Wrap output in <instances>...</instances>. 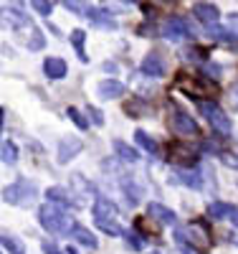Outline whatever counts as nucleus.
Wrapping results in <instances>:
<instances>
[{
	"instance_id": "4",
	"label": "nucleus",
	"mask_w": 238,
	"mask_h": 254,
	"mask_svg": "<svg viewBox=\"0 0 238 254\" xmlns=\"http://www.w3.org/2000/svg\"><path fill=\"white\" fill-rule=\"evenodd\" d=\"M38 221L43 224V229H48L51 234H63V231H69L71 224H69V216L63 206H56V203H46L38 208Z\"/></svg>"
},
{
	"instance_id": "3",
	"label": "nucleus",
	"mask_w": 238,
	"mask_h": 254,
	"mask_svg": "<svg viewBox=\"0 0 238 254\" xmlns=\"http://www.w3.org/2000/svg\"><path fill=\"white\" fill-rule=\"evenodd\" d=\"M3 198H5V203L28 208V206H33L36 198H38V188H36V183L20 178V181H15V183H10V186L3 188Z\"/></svg>"
},
{
	"instance_id": "19",
	"label": "nucleus",
	"mask_w": 238,
	"mask_h": 254,
	"mask_svg": "<svg viewBox=\"0 0 238 254\" xmlns=\"http://www.w3.org/2000/svg\"><path fill=\"white\" fill-rule=\"evenodd\" d=\"M135 140H137V145L142 147V150H147V153H152V155H157L160 153V145L152 140V137H149L147 132H142V130H137L135 132Z\"/></svg>"
},
{
	"instance_id": "5",
	"label": "nucleus",
	"mask_w": 238,
	"mask_h": 254,
	"mask_svg": "<svg viewBox=\"0 0 238 254\" xmlns=\"http://www.w3.org/2000/svg\"><path fill=\"white\" fill-rule=\"evenodd\" d=\"M175 87L178 89H183L188 97H192V99H198V97H203V94H215V84L213 81H208V79H203V76H178V81H175Z\"/></svg>"
},
{
	"instance_id": "10",
	"label": "nucleus",
	"mask_w": 238,
	"mask_h": 254,
	"mask_svg": "<svg viewBox=\"0 0 238 254\" xmlns=\"http://www.w3.org/2000/svg\"><path fill=\"white\" fill-rule=\"evenodd\" d=\"M198 158V147L192 145H172L170 147V160L175 165H192Z\"/></svg>"
},
{
	"instance_id": "39",
	"label": "nucleus",
	"mask_w": 238,
	"mask_h": 254,
	"mask_svg": "<svg viewBox=\"0 0 238 254\" xmlns=\"http://www.w3.org/2000/svg\"><path fill=\"white\" fill-rule=\"evenodd\" d=\"M231 219H233V224H236V226H238V211H236V214H233V216H231Z\"/></svg>"
},
{
	"instance_id": "1",
	"label": "nucleus",
	"mask_w": 238,
	"mask_h": 254,
	"mask_svg": "<svg viewBox=\"0 0 238 254\" xmlns=\"http://www.w3.org/2000/svg\"><path fill=\"white\" fill-rule=\"evenodd\" d=\"M175 242L180 247L183 254H208L213 242L208 237V231L200 226V224H188V226H180L175 231Z\"/></svg>"
},
{
	"instance_id": "2",
	"label": "nucleus",
	"mask_w": 238,
	"mask_h": 254,
	"mask_svg": "<svg viewBox=\"0 0 238 254\" xmlns=\"http://www.w3.org/2000/svg\"><path fill=\"white\" fill-rule=\"evenodd\" d=\"M94 221L99 226V231H104V234L109 237H124V231L119 226V211L114 203H109L106 198H99L94 203Z\"/></svg>"
},
{
	"instance_id": "12",
	"label": "nucleus",
	"mask_w": 238,
	"mask_h": 254,
	"mask_svg": "<svg viewBox=\"0 0 238 254\" xmlns=\"http://www.w3.org/2000/svg\"><path fill=\"white\" fill-rule=\"evenodd\" d=\"M147 214H149V219H155L157 224H167V226H175V224H178L175 211H170V208L162 206V203H149Z\"/></svg>"
},
{
	"instance_id": "22",
	"label": "nucleus",
	"mask_w": 238,
	"mask_h": 254,
	"mask_svg": "<svg viewBox=\"0 0 238 254\" xmlns=\"http://www.w3.org/2000/svg\"><path fill=\"white\" fill-rule=\"evenodd\" d=\"M63 5H66L71 13H76V15H89L92 13V8H89V3L86 0H61Z\"/></svg>"
},
{
	"instance_id": "36",
	"label": "nucleus",
	"mask_w": 238,
	"mask_h": 254,
	"mask_svg": "<svg viewBox=\"0 0 238 254\" xmlns=\"http://www.w3.org/2000/svg\"><path fill=\"white\" fill-rule=\"evenodd\" d=\"M185 59H190V61H203L205 56H198V51H192V49H190V51H185Z\"/></svg>"
},
{
	"instance_id": "7",
	"label": "nucleus",
	"mask_w": 238,
	"mask_h": 254,
	"mask_svg": "<svg viewBox=\"0 0 238 254\" xmlns=\"http://www.w3.org/2000/svg\"><path fill=\"white\" fill-rule=\"evenodd\" d=\"M160 33H162L165 38H170V41H183V38H190V36H192L188 20L180 18V15L167 18L165 23H162V28H160Z\"/></svg>"
},
{
	"instance_id": "38",
	"label": "nucleus",
	"mask_w": 238,
	"mask_h": 254,
	"mask_svg": "<svg viewBox=\"0 0 238 254\" xmlns=\"http://www.w3.org/2000/svg\"><path fill=\"white\" fill-rule=\"evenodd\" d=\"M63 254H76V249L74 247H66V249H63Z\"/></svg>"
},
{
	"instance_id": "20",
	"label": "nucleus",
	"mask_w": 238,
	"mask_h": 254,
	"mask_svg": "<svg viewBox=\"0 0 238 254\" xmlns=\"http://www.w3.org/2000/svg\"><path fill=\"white\" fill-rule=\"evenodd\" d=\"M114 150H117V155H119L122 160H127V163H135V160L140 158V153L135 150V147H129V145L122 142V140H114Z\"/></svg>"
},
{
	"instance_id": "8",
	"label": "nucleus",
	"mask_w": 238,
	"mask_h": 254,
	"mask_svg": "<svg viewBox=\"0 0 238 254\" xmlns=\"http://www.w3.org/2000/svg\"><path fill=\"white\" fill-rule=\"evenodd\" d=\"M170 127H172V132H175V135H188V137L198 135V125H195V120H192L188 112H183V110H175V112H172V117H170Z\"/></svg>"
},
{
	"instance_id": "6",
	"label": "nucleus",
	"mask_w": 238,
	"mask_h": 254,
	"mask_svg": "<svg viewBox=\"0 0 238 254\" xmlns=\"http://www.w3.org/2000/svg\"><path fill=\"white\" fill-rule=\"evenodd\" d=\"M198 110H200V115L205 117V122H210V127H213L215 132H221V135H228V132H231V120H228V115L221 112L218 104H213V102H200Z\"/></svg>"
},
{
	"instance_id": "14",
	"label": "nucleus",
	"mask_w": 238,
	"mask_h": 254,
	"mask_svg": "<svg viewBox=\"0 0 238 254\" xmlns=\"http://www.w3.org/2000/svg\"><path fill=\"white\" fill-rule=\"evenodd\" d=\"M43 74H46L48 79H63L66 76V61L56 59V56L46 59V64H43Z\"/></svg>"
},
{
	"instance_id": "13",
	"label": "nucleus",
	"mask_w": 238,
	"mask_h": 254,
	"mask_svg": "<svg viewBox=\"0 0 238 254\" xmlns=\"http://www.w3.org/2000/svg\"><path fill=\"white\" fill-rule=\"evenodd\" d=\"M192 13H195V18L200 20V23H205V26H213L215 20L221 18L218 8H215L213 3H195L192 5Z\"/></svg>"
},
{
	"instance_id": "9",
	"label": "nucleus",
	"mask_w": 238,
	"mask_h": 254,
	"mask_svg": "<svg viewBox=\"0 0 238 254\" xmlns=\"http://www.w3.org/2000/svg\"><path fill=\"white\" fill-rule=\"evenodd\" d=\"M79 153H81V140H79V137L66 135V137L58 140V150H56V160H58V163H69V160H74V155H79Z\"/></svg>"
},
{
	"instance_id": "21",
	"label": "nucleus",
	"mask_w": 238,
	"mask_h": 254,
	"mask_svg": "<svg viewBox=\"0 0 238 254\" xmlns=\"http://www.w3.org/2000/svg\"><path fill=\"white\" fill-rule=\"evenodd\" d=\"M46 196H48L53 203H61V206H71V203H74V201L69 198V193H66V190H63V188H58V186L48 188V190H46Z\"/></svg>"
},
{
	"instance_id": "26",
	"label": "nucleus",
	"mask_w": 238,
	"mask_h": 254,
	"mask_svg": "<svg viewBox=\"0 0 238 254\" xmlns=\"http://www.w3.org/2000/svg\"><path fill=\"white\" fill-rule=\"evenodd\" d=\"M15 160H18V147H15L10 140H5V142H3V163L13 165Z\"/></svg>"
},
{
	"instance_id": "40",
	"label": "nucleus",
	"mask_w": 238,
	"mask_h": 254,
	"mask_svg": "<svg viewBox=\"0 0 238 254\" xmlns=\"http://www.w3.org/2000/svg\"><path fill=\"white\" fill-rule=\"evenodd\" d=\"M124 3H140V0H124Z\"/></svg>"
},
{
	"instance_id": "31",
	"label": "nucleus",
	"mask_w": 238,
	"mask_h": 254,
	"mask_svg": "<svg viewBox=\"0 0 238 254\" xmlns=\"http://www.w3.org/2000/svg\"><path fill=\"white\" fill-rule=\"evenodd\" d=\"M218 158H221V163H223V165L236 168V171H238V155H233V153H218Z\"/></svg>"
},
{
	"instance_id": "11",
	"label": "nucleus",
	"mask_w": 238,
	"mask_h": 254,
	"mask_svg": "<svg viewBox=\"0 0 238 254\" xmlns=\"http://www.w3.org/2000/svg\"><path fill=\"white\" fill-rule=\"evenodd\" d=\"M142 74H144V76H162V74H165V59H162L157 51L147 54V56L142 59Z\"/></svg>"
},
{
	"instance_id": "37",
	"label": "nucleus",
	"mask_w": 238,
	"mask_h": 254,
	"mask_svg": "<svg viewBox=\"0 0 238 254\" xmlns=\"http://www.w3.org/2000/svg\"><path fill=\"white\" fill-rule=\"evenodd\" d=\"M43 252H46V254H63V252H58L51 242H46V244H43Z\"/></svg>"
},
{
	"instance_id": "30",
	"label": "nucleus",
	"mask_w": 238,
	"mask_h": 254,
	"mask_svg": "<svg viewBox=\"0 0 238 254\" xmlns=\"http://www.w3.org/2000/svg\"><path fill=\"white\" fill-rule=\"evenodd\" d=\"M69 115H71V122H74L76 127H81V130H86V127H89V120H86L79 110H69Z\"/></svg>"
},
{
	"instance_id": "44",
	"label": "nucleus",
	"mask_w": 238,
	"mask_h": 254,
	"mask_svg": "<svg viewBox=\"0 0 238 254\" xmlns=\"http://www.w3.org/2000/svg\"><path fill=\"white\" fill-rule=\"evenodd\" d=\"M236 94H238V89H236Z\"/></svg>"
},
{
	"instance_id": "32",
	"label": "nucleus",
	"mask_w": 238,
	"mask_h": 254,
	"mask_svg": "<svg viewBox=\"0 0 238 254\" xmlns=\"http://www.w3.org/2000/svg\"><path fill=\"white\" fill-rule=\"evenodd\" d=\"M124 110H127V112H137V115H129V117H140V112H144V104H140V102H127Z\"/></svg>"
},
{
	"instance_id": "28",
	"label": "nucleus",
	"mask_w": 238,
	"mask_h": 254,
	"mask_svg": "<svg viewBox=\"0 0 238 254\" xmlns=\"http://www.w3.org/2000/svg\"><path fill=\"white\" fill-rule=\"evenodd\" d=\"M208 36L210 38H215V41H223V44H233V36H228V31H223V28H215V26H208Z\"/></svg>"
},
{
	"instance_id": "25",
	"label": "nucleus",
	"mask_w": 238,
	"mask_h": 254,
	"mask_svg": "<svg viewBox=\"0 0 238 254\" xmlns=\"http://www.w3.org/2000/svg\"><path fill=\"white\" fill-rule=\"evenodd\" d=\"M178 181L185 183V186H190V188H200V186H203V178H200L198 173H190V171L178 173Z\"/></svg>"
},
{
	"instance_id": "29",
	"label": "nucleus",
	"mask_w": 238,
	"mask_h": 254,
	"mask_svg": "<svg viewBox=\"0 0 238 254\" xmlns=\"http://www.w3.org/2000/svg\"><path fill=\"white\" fill-rule=\"evenodd\" d=\"M31 5L38 10V15H51V0H31Z\"/></svg>"
},
{
	"instance_id": "43",
	"label": "nucleus",
	"mask_w": 238,
	"mask_h": 254,
	"mask_svg": "<svg viewBox=\"0 0 238 254\" xmlns=\"http://www.w3.org/2000/svg\"><path fill=\"white\" fill-rule=\"evenodd\" d=\"M236 244H238V239H236Z\"/></svg>"
},
{
	"instance_id": "34",
	"label": "nucleus",
	"mask_w": 238,
	"mask_h": 254,
	"mask_svg": "<svg viewBox=\"0 0 238 254\" xmlns=\"http://www.w3.org/2000/svg\"><path fill=\"white\" fill-rule=\"evenodd\" d=\"M205 71H208V76H213V79H218V76H221V66H215V64H208Z\"/></svg>"
},
{
	"instance_id": "35",
	"label": "nucleus",
	"mask_w": 238,
	"mask_h": 254,
	"mask_svg": "<svg viewBox=\"0 0 238 254\" xmlns=\"http://www.w3.org/2000/svg\"><path fill=\"white\" fill-rule=\"evenodd\" d=\"M86 112H89V115H92V120H94L96 125H101V122H104V117H101V112H96L94 107H86Z\"/></svg>"
},
{
	"instance_id": "27",
	"label": "nucleus",
	"mask_w": 238,
	"mask_h": 254,
	"mask_svg": "<svg viewBox=\"0 0 238 254\" xmlns=\"http://www.w3.org/2000/svg\"><path fill=\"white\" fill-rule=\"evenodd\" d=\"M124 242L132 247V249H144V239H142V234H137V231H124Z\"/></svg>"
},
{
	"instance_id": "17",
	"label": "nucleus",
	"mask_w": 238,
	"mask_h": 254,
	"mask_svg": "<svg viewBox=\"0 0 238 254\" xmlns=\"http://www.w3.org/2000/svg\"><path fill=\"white\" fill-rule=\"evenodd\" d=\"M233 214H236L233 206H231V203H223V201H215V203H210V206H208V216H210V219H215V221L228 219V216H233Z\"/></svg>"
},
{
	"instance_id": "42",
	"label": "nucleus",
	"mask_w": 238,
	"mask_h": 254,
	"mask_svg": "<svg viewBox=\"0 0 238 254\" xmlns=\"http://www.w3.org/2000/svg\"><path fill=\"white\" fill-rule=\"evenodd\" d=\"M152 254H157V252H152Z\"/></svg>"
},
{
	"instance_id": "16",
	"label": "nucleus",
	"mask_w": 238,
	"mask_h": 254,
	"mask_svg": "<svg viewBox=\"0 0 238 254\" xmlns=\"http://www.w3.org/2000/svg\"><path fill=\"white\" fill-rule=\"evenodd\" d=\"M89 20H92L94 26H99V28H114V26H117L114 15H112L109 10H104V8H94V10L89 13Z\"/></svg>"
},
{
	"instance_id": "23",
	"label": "nucleus",
	"mask_w": 238,
	"mask_h": 254,
	"mask_svg": "<svg viewBox=\"0 0 238 254\" xmlns=\"http://www.w3.org/2000/svg\"><path fill=\"white\" fill-rule=\"evenodd\" d=\"M3 247H5L10 254H26V247H23V242H20V239H15V237H10V234H3Z\"/></svg>"
},
{
	"instance_id": "18",
	"label": "nucleus",
	"mask_w": 238,
	"mask_h": 254,
	"mask_svg": "<svg viewBox=\"0 0 238 254\" xmlns=\"http://www.w3.org/2000/svg\"><path fill=\"white\" fill-rule=\"evenodd\" d=\"M71 237L76 239V242H81L84 247H89V249H94L96 247V237L92 234L89 229H84L81 224H76V226H71Z\"/></svg>"
},
{
	"instance_id": "33",
	"label": "nucleus",
	"mask_w": 238,
	"mask_h": 254,
	"mask_svg": "<svg viewBox=\"0 0 238 254\" xmlns=\"http://www.w3.org/2000/svg\"><path fill=\"white\" fill-rule=\"evenodd\" d=\"M228 26H231V31L238 36V13H231V15H228Z\"/></svg>"
},
{
	"instance_id": "15",
	"label": "nucleus",
	"mask_w": 238,
	"mask_h": 254,
	"mask_svg": "<svg viewBox=\"0 0 238 254\" xmlns=\"http://www.w3.org/2000/svg\"><path fill=\"white\" fill-rule=\"evenodd\" d=\"M96 94L101 99H117L119 94H124V87L119 81H112V79H106V81H99V87H96Z\"/></svg>"
},
{
	"instance_id": "41",
	"label": "nucleus",
	"mask_w": 238,
	"mask_h": 254,
	"mask_svg": "<svg viewBox=\"0 0 238 254\" xmlns=\"http://www.w3.org/2000/svg\"><path fill=\"white\" fill-rule=\"evenodd\" d=\"M162 3H172V0H162Z\"/></svg>"
},
{
	"instance_id": "24",
	"label": "nucleus",
	"mask_w": 238,
	"mask_h": 254,
	"mask_svg": "<svg viewBox=\"0 0 238 254\" xmlns=\"http://www.w3.org/2000/svg\"><path fill=\"white\" fill-rule=\"evenodd\" d=\"M84 41H86V33H84V31H74V33H71V44H74V49L79 51V59H81V61H89V56H86V51H84Z\"/></svg>"
}]
</instances>
